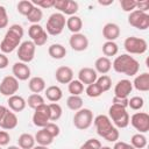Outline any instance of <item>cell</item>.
<instances>
[{"mask_svg": "<svg viewBox=\"0 0 149 149\" xmlns=\"http://www.w3.org/2000/svg\"><path fill=\"white\" fill-rule=\"evenodd\" d=\"M23 37V28L20 24H12L8 30L6 31L1 43H0V50L2 54H9L13 52L20 44L21 40Z\"/></svg>", "mask_w": 149, "mask_h": 149, "instance_id": "obj_1", "label": "cell"}, {"mask_svg": "<svg viewBox=\"0 0 149 149\" xmlns=\"http://www.w3.org/2000/svg\"><path fill=\"white\" fill-rule=\"evenodd\" d=\"M112 66L115 72L123 73L129 77L137 74L140 70V63L128 54H121L120 56H116L112 63Z\"/></svg>", "mask_w": 149, "mask_h": 149, "instance_id": "obj_2", "label": "cell"}, {"mask_svg": "<svg viewBox=\"0 0 149 149\" xmlns=\"http://www.w3.org/2000/svg\"><path fill=\"white\" fill-rule=\"evenodd\" d=\"M108 118L116 128H126L129 125V114L125 107L112 104L108 108Z\"/></svg>", "mask_w": 149, "mask_h": 149, "instance_id": "obj_3", "label": "cell"}, {"mask_svg": "<svg viewBox=\"0 0 149 149\" xmlns=\"http://www.w3.org/2000/svg\"><path fill=\"white\" fill-rule=\"evenodd\" d=\"M66 26V19H65V15H63L62 13L59 12H56V13H52L48 21H47V34L49 35H52V36H57L59 35L63 29L65 28Z\"/></svg>", "mask_w": 149, "mask_h": 149, "instance_id": "obj_4", "label": "cell"}, {"mask_svg": "<svg viewBox=\"0 0 149 149\" xmlns=\"http://www.w3.org/2000/svg\"><path fill=\"white\" fill-rule=\"evenodd\" d=\"M123 48L128 55H142L148 49V43L144 38L129 36L123 42Z\"/></svg>", "mask_w": 149, "mask_h": 149, "instance_id": "obj_5", "label": "cell"}, {"mask_svg": "<svg viewBox=\"0 0 149 149\" xmlns=\"http://www.w3.org/2000/svg\"><path fill=\"white\" fill-rule=\"evenodd\" d=\"M93 123V112L88 108H81L73 115V125L79 130H85Z\"/></svg>", "mask_w": 149, "mask_h": 149, "instance_id": "obj_6", "label": "cell"}, {"mask_svg": "<svg viewBox=\"0 0 149 149\" xmlns=\"http://www.w3.org/2000/svg\"><path fill=\"white\" fill-rule=\"evenodd\" d=\"M128 23L139 30H147L149 28V14L135 9L128 15Z\"/></svg>", "mask_w": 149, "mask_h": 149, "instance_id": "obj_7", "label": "cell"}, {"mask_svg": "<svg viewBox=\"0 0 149 149\" xmlns=\"http://www.w3.org/2000/svg\"><path fill=\"white\" fill-rule=\"evenodd\" d=\"M35 51H36V45L31 41H23L21 44L17 47V57L20 62L22 63H29L34 59L35 57Z\"/></svg>", "mask_w": 149, "mask_h": 149, "instance_id": "obj_8", "label": "cell"}, {"mask_svg": "<svg viewBox=\"0 0 149 149\" xmlns=\"http://www.w3.org/2000/svg\"><path fill=\"white\" fill-rule=\"evenodd\" d=\"M129 123H132L139 133L144 134L149 130V114L146 112H136L129 118Z\"/></svg>", "mask_w": 149, "mask_h": 149, "instance_id": "obj_9", "label": "cell"}, {"mask_svg": "<svg viewBox=\"0 0 149 149\" xmlns=\"http://www.w3.org/2000/svg\"><path fill=\"white\" fill-rule=\"evenodd\" d=\"M28 35L29 37L31 38L30 41L36 45V47H42L47 43L48 41V34L45 31V29L40 26L38 23L37 24H31L28 29Z\"/></svg>", "mask_w": 149, "mask_h": 149, "instance_id": "obj_10", "label": "cell"}, {"mask_svg": "<svg viewBox=\"0 0 149 149\" xmlns=\"http://www.w3.org/2000/svg\"><path fill=\"white\" fill-rule=\"evenodd\" d=\"M34 114H33V123L36 127H45L48 122H50V109H49V105L43 104L41 106H38L36 109H34Z\"/></svg>", "mask_w": 149, "mask_h": 149, "instance_id": "obj_11", "label": "cell"}, {"mask_svg": "<svg viewBox=\"0 0 149 149\" xmlns=\"http://www.w3.org/2000/svg\"><path fill=\"white\" fill-rule=\"evenodd\" d=\"M93 123L95 126L97 133L99 136H101L102 139H105V136L114 128L111 119L108 118V115L105 114H99L93 119Z\"/></svg>", "mask_w": 149, "mask_h": 149, "instance_id": "obj_12", "label": "cell"}, {"mask_svg": "<svg viewBox=\"0 0 149 149\" xmlns=\"http://www.w3.org/2000/svg\"><path fill=\"white\" fill-rule=\"evenodd\" d=\"M19 80L14 76H6L0 83V93L5 97H12L19 91Z\"/></svg>", "mask_w": 149, "mask_h": 149, "instance_id": "obj_13", "label": "cell"}, {"mask_svg": "<svg viewBox=\"0 0 149 149\" xmlns=\"http://www.w3.org/2000/svg\"><path fill=\"white\" fill-rule=\"evenodd\" d=\"M69 44L74 51H85L88 48V38L81 33L72 34L69 38Z\"/></svg>", "mask_w": 149, "mask_h": 149, "instance_id": "obj_14", "label": "cell"}, {"mask_svg": "<svg viewBox=\"0 0 149 149\" xmlns=\"http://www.w3.org/2000/svg\"><path fill=\"white\" fill-rule=\"evenodd\" d=\"M133 91V84L128 79L119 80L114 86V97L118 98H128Z\"/></svg>", "mask_w": 149, "mask_h": 149, "instance_id": "obj_15", "label": "cell"}, {"mask_svg": "<svg viewBox=\"0 0 149 149\" xmlns=\"http://www.w3.org/2000/svg\"><path fill=\"white\" fill-rule=\"evenodd\" d=\"M12 72H13V76L17 79V80H27L29 77H30V68L26 64V63H22V62H15L12 66Z\"/></svg>", "mask_w": 149, "mask_h": 149, "instance_id": "obj_16", "label": "cell"}, {"mask_svg": "<svg viewBox=\"0 0 149 149\" xmlns=\"http://www.w3.org/2000/svg\"><path fill=\"white\" fill-rule=\"evenodd\" d=\"M98 79V73L93 68H81L78 72V80L83 83L84 85H90L95 83Z\"/></svg>", "mask_w": 149, "mask_h": 149, "instance_id": "obj_17", "label": "cell"}, {"mask_svg": "<svg viewBox=\"0 0 149 149\" xmlns=\"http://www.w3.org/2000/svg\"><path fill=\"white\" fill-rule=\"evenodd\" d=\"M55 78L59 84H69L71 80H73V71L70 66H59L55 71Z\"/></svg>", "mask_w": 149, "mask_h": 149, "instance_id": "obj_18", "label": "cell"}, {"mask_svg": "<svg viewBox=\"0 0 149 149\" xmlns=\"http://www.w3.org/2000/svg\"><path fill=\"white\" fill-rule=\"evenodd\" d=\"M102 36L106 41H115L120 36V27L114 22H108L102 28Z\"/></svg>", "mask_w": 149, "mask_h": 149, "instance_id": "obj_19", "label": "cell"}, {"mask_svg": "<svg viewBox=\"0 0 149 149\" xmlns=\"http://www.w3.org/2000/svg\"><path fill=\"white\" fill-rule=\"evenodd\" d=\"M7 105L9 107V109L14 113H17V112H22L26 106H27V102L26 100L21 97V95H17V94H14L12 97H8L7 99Z\"/></svg>", "mask_w": 149, "mask_h": 149, "instance_id": "obj_20", "label": "cell"}, {"mask_svg": "<svg viewBox=\"0 0 149 149\" xmlns=\"http://www.w3.org/2000/svg\"><path fill=\"white\" fill-rule=\"evenodd\" d=\"M19 123V120H17V116L14 112H12L10 109H8L5 114V116L2 118V120L0 121V127L3 129V130H10V129H14Z\"/></svg>", "mask_w": 149, "mask_h": 149, "instance_id": "obj_21", "label": "cell"}, {"mask_svg": "<svg viewBox=\"0 0 149 149\" xmlns=\"http://www.w3.org/2000/svg\"><path fill=\"white\" fill-rule=\"evenodd\" d=\"M132 84H133V87H135L137 91H141V92L149 91V73L143 72L141 74H137L134 78V81Z\"/></svg>", "mask_w": 149, "mask_h": 149, "instance_id": "obj_22", "label": "cell"}, {"mask_svg": "<svg viewBox=\"0 0 149 149\" xmlns=\"http://www.w3.org/2000/svg\"><path fill=\"white\" fill-rule=\"evenodd\" d=\"M112 69V62L109 58L101 56L99 58H97L95 63H94V70L97 73H101V74H106L109 72V70Z\"/></svg>", "mask_w": 149, "mask_h": 149, "instance_id": "obj_23", "label": "cell"}, {"mask_svg": "<svg viewBox=\"0 0 149 149\" xmlns=\"http://www.w3.org/2000/svg\"><path fill=\"white\" fill-rule=\"evenodd\" d=\"M28 87L33 93H37L40 94L41 92H43L45 90V80L42 77H31L28 81Z\"/></svg>", "mask_w": 149, "mask_h": 149, "instance_id": "obj_24", "label": "cell"}, {"mask_svg": "<svg viewBox=\"0 0 149 149\" xmlns=\"http://www.w3.org/2000/svg\"><path fill=\"white\" fill-rule=\"evenodd\" d=\"M48 54L54 59H62L66 55V49L59 43H54L48 48Z\"/></svg>", "mask_w": 149, "mask_h": 149, "instance_id": "obj_25", "label": "cell"}, {"mask_svg": "<svg viewBox=\"0 0 149 149\" xmlns=\"http://www.w3.org/2000/svg\"><path fill=\"white\" fill-rule=\"evenodd\" d=\"M44 91H45V97H47V99H48L49 101H51V102H57V101H59V100L62 99V97H63V92H62L61 87L57 86V85H51V86L47 87Z\"/></svg>", "mask_w": 149, "mask_h": 149, "instance_id": "obj_26", "label": "cell"}, {"mask_svg": "<svg viewBox=\"0 0 149 149\" xmlns=\"http://www.w3.org/2000/svg\"><path fill=\"white\" fill-rule=\"evenodd\" d=\"M35 142L40 146H50L52 142H54V137L44 129V128H41L36 134H35Z\"/></svg>", "mask_w": 149, "mask_h": 149, "instance_id": "obj_27", "label": "cell"}, {"mask_svg": "<svg viewBox=\"0 0 149 149\" xmlns=\"http://www.w3.org/2000/svg\"><path fill=\"white\" fill-rule=\"evenodd\" d=\"M66 28L72 34L80 33V30L83 28V21H81V19L79 16H77V15L69 16V19H66Z\"/></svg>", "mask_w": 149, "mask_h": 149, "instance_id": "obj_28", "label": "cell"}, {"mask_svg": "<svg viewBox=\"0 0 149 149\" xmlns=\"http://www.w3.org/2000/svg\"><path fill=\"white\" fill-rule=\"evenodd\" d=\"M35 137L31 134L23 133L17 139V144L21 149H33L35 147Z\"/></svg>", "mask_w": 149, "mask_h": 149, "instance_id": "obj_29", "label": "cell"}, {"mask_svg": "<svg viewBox=\"0 0 149 149\" xmlns=\"http://www.w3.org/2000/svg\"><path fill=\"white\" fill-rule=\"evenodd\" d=\"M102 54L105 55V57L109 58L111 56H115L119 51V47L115 42L113 41H106L104 44H102Z\"/></svg>", "mask_w": 149, "mask_h": 149, "instance_id": "obj_30", "label": "cell"}, {"mask_svg": "<svg viewBox=\"0 0 149 149\" xmlns=\"http://www.w3.org/2000/svg\"><path fill=\"white\" fill-rule=\"evenodd\" d=\"M66 106L71 109V111H79L83 108V99L80 95H70L66 99Z\"/></svg>", "mask_w": 149, "mask_h": 149, "instance_id": "obj_31", "label": "cell"}, {"mask_svg": "<svg viewBox=\"0 0 149 149\" xmlns=\"http://www.w3.org/2000/svg\"><path fill=\"white\" fill-rule=\"evenodd\" d=\"M68 90L71 95H80L84 92V84L78 79H73L68 84Z\"/></svg>", "mask_w": 149, "mask_h": 149, "instance_id": "obj_32", "label": "cell"}, {"mask_svg": "<svg viewBox=\"0 0 149 149\" xmlns=\"http://www.w3.org/2000/svg\"><path fill=\"white\" fill-rule=\"evenodd\" d=\"M130 146H133L135 149H143L147 146V137L141 133L134 134L130 139Z\"/></svg>", "mask_w": 149, "mask_h": 149, "instance_id": "obj_33", "label": "cell"}, {"mask_svg": "<svg viewBox=\"0 0 149 149\" xmlns=\"http://www.w3.org/2000/svg\"><path fill=\"white\" fill-rule=\"evenodd\" d=\"M26 17H27V20H28L31 24H37V23L42 20V17H43V12H42L41 8L34 6V8L30 10V13H29Z\"/></svg>", "mask_w": 149, "mask_h": 149, "instance_id": "obj_34", "label": "cell"}, {"mask_svg": "<svg viewBox=\"0 0 149 149\" xmlns=\"http://www.w3.org/2000/svg\"><path fill=\"white\" fill-rule=\"evenodd\" d=\"M26 102H27V105H28L30 108H33V109H36L38 106L45 104L43 97H42L41 94H37V93L30 94V95L28 97V99L26 100Z\"/></svg>", "mask_w": 149, "mask_h": 149, "instance_id": "obj_35", "label": "cell"}, {"mask_svg": "<svg viewBox=\"0 0 149 149\" xmlns=\"http://www.w3.org/2000/svg\"><path fill=\"white\" fill-rule=\"evenodd\" d=\"M49 109H50V121H57L61 119L63 114V109L59 104L57 102H50L49 104Z\"/></svg>", "mask_w": 149, "mask_h": 149, "instance_id": "obj_36", "label": "cell"}, {"mask_svg": "<svg viewBox=\"0 0 149 149\" xmlns=\"http://www.w3.org/2000/svg\"><path fill=\"white\" fill-rule=\"evenodd\" d=\"M33 8H34V5H33V2L29 1V0L19 1L17 6H16L17 12H19L21 15H23V16H27V15L30 13V10H31Z\"/></svg>", "mask_w": 149, "mask_h": 149, "instance_id": "obj_37", "label": "cell"}, {"mask_svg": "<svg viewBox=\"0 0 149 149\" xmlns=\"http://www.w3.org/2000/svg\"><path fill=\"white\" fill-rule=\"evenodd\" d=\"M95 83L98 84V86L100 87V90H101L102 92H106V91H108V90L112 87V79H111V77L107 76V74H101V76L97 79Z\"/></svg>", "mask_w": 149, "mask_h": 149, "instance_id": "obj_38", "label": "cell"}, {"mask_svg": "<svg viewBox=\"0 0 149 149\" xmlns=\"http://www.w3.org/2000/svg\"><path fill=\"white\" fill-rule=\"evenodd\" d=\"M144 106V99L140 95H134L130 99H128V107H130L133 111H140Z\"/></svg>", "mask_w": 149, "mask_h": 149, "instance_id": "obj_39", "label": "cell"}, {"mask_svg": "<svg viewBox=\"0 0 149 149\" xmlns=\"http://www.w3.org/2000/svg\"><path fill=\"white\" fill-rule=\"evenodd\" d=\"M85 92H86V95L90 97V98H98V97H100L104 93L100 90V87L98 86L97 83H93V84L87 85V87L85 88Z\"/></svg>", "mask_w": 149, "mask_h": 149, "instance_id": "obj_40", "label": "cell"}, {"mask_svg": "<svg viewBox=\"0 0 149 149\" xmlns=\"http://www.w3.org/2000/svg\"><path fill=\"white\" fill-rule=\"evenodd\" d=\"M78 9H79V5H78L77 1H74V0H68L66 6H65V9L63 12V15H69V16L76 15V13L78 12Z\"/></svg>", "mask_w": 149, "mask_h": 149, "instance_id": "obj_41", "label": "cell"}, {"mask_svg": "<svg viewBox=\"0 0 149 149\" xmlns=\"http://www.w3.org/2000/svg\"><path fill=\"white\" fill-rule=\"evenodd\" d=\"M120 6L123 12H133L136 9V0H120Z\"/></svg>", "mask_w": 149, "mask_h": 149, "instance_id": "obj_42", "label": "cell"}, {"mask_svg": "<svg viewBox=\"0 0 149 149\" xmlns=\"http://www.w3.org/2000/svg\"><path fill=\"white\" fill-rule=\"evenodd\" d=\"M54 139L55 137H57L58 135H59V133H61V128H59V126L58 125H56L55 122H48L47 123V126L45 127H43Z\"/></svg>", "mask_w": 149, "mask_h": 149, "instance_id": "obj_43", "label": "cell"}, {"mask_svg": "<svg viewBox=\"0 0 149 149\" xmlns=\"http://www.w3.org/2000/svg\"><path fill=\"white\" fill-rule=\"evenodd\" d=\"M101 148V143L99 140L97 139H88L84 144L80 146L79 149H100Z\"/></svg>", "mask_w": 149, "mask_h": 149, "instance_id": "obj_44", "label": "cell"}, {"mask_svg": "<svg viewBox=\"0 0 149 149\" xmlns=\"http://www.w3.org/2000/svg\"><path fill=\"white\" fill-rule=\"evenodd\" d=\"M31 2L38 8H51L54 7L55 0H31Z\"/></svg>", "mask_w": 149, "mask_h": 149, "instance_id": "obj_45", "label": "cell"}, {"mask_svg": "<svg viewBox=\"0 0 149 149\" xmlns=\"http://www.w3.org/2000/svg\"><path fill=\"white\" fill-rule=\"evenodd\" d=\"M8 26V15L5 6L0 5V29H3Z\"/></svg>", "mask_w": 149, "mask_h": 149, "instance_id": "obj_46", "label": "cell"}, {"mask_svg": "<svg viewBox=\"0 0 149 149\" xmlns=\"http://www.w3.org/2000/svg\"><path fill=\"white\" fill-rule=\"evenodd\" d=\"M119 136H120L119 130H118L116 127H114V128H113V129L105 136V140L108 141V142H116V141L119 140Z\"/></svg>", "mask_w": 149, "mask_h": 149, "instance_id": "obj_47", "label": "cell"}, {"mask_svg": "<svg viewBox=\"0 0 149 149\" xmlns=\"http://www.w3.org/2000/svg\"><path fill=\"white\" fill-rule=\"evenodd\" d=\"M10 141V135L6 130H0V147L7 146Z\"/></svg>", "mask_w": 149, "mask_h": 149, "instance_id": "obj_48", "label": "cell"}, {"mask_svg": "<svg viewBox=\"0 0 149 149\" xmlns=\"http://www.w3.org/2000/svg\"><path fill=\"white\" fill-rule=\"evenodd\" d=\"M112 104L126 108V107H128V98H118V97H113Z\"/></svg>", "mask_w": 149, "mask_h": 149, "instance_id": "obj_49", "label": "cell"}, {"mask_svg": "<svg viewBox=\"0 0 149 149\" xmlns=\"http://www.w3.org/2000/svg\"><path fill=\"white\" fill-rule=\"evenodd\" d=\"M136 9L147 13L149 9V1L148 0H142V1H136Z\"/></svg>", "mask_w": 149, "mask_h": 149, "instance_id": "obj_50", "label": "cell"}, {"mask_svg": "<svg viewBox=\"0 0 149 149\" xmlns=\"http://www.w3.org/2000/svg\"><path fill=\"white\" fill-rule=\"evenodd\" d=\"M66 2H68V0H55L54 7H55L56 9H58L59 13L63 14V12H64V9H65V6H66Z\"/></svg>", "mask_w": 149, "mask_h": 149, "instance_id": "obj_51", "label": "cell"}, {"mask_svg": "<svg viewBox=\"0 0 149 149\" xmlns=\"http://www.w3.org/2000/svg\"><path fill=\"white\" fill-rule=\"evenodd\" d=\"M113 149H135V148L133 146L123 142V141H116L114 147H113Z\"/></svg>", "mask_w": 149, "mask_h": 149, "instance_id": "obj_52", "label": "cell"}, {"mask_svg": "<svg viewBox=\"0 0 149 149\" xmlns=\"http://www.w3.org/2000/svg\"><path fill=\"white\" fill-rule=\"evenodd\" d=\"M8 64H9V59H8V57H7L5 54L0 52V70L6 69V68L8 66Z\"/></svg>", "mask_w": 149, "mask_h": 149, "instance_id": "obj_53", "label": "cell"}, {"mask_svg": "<svg viewBox=\"0 0 149 149\" xmlns=\"http://www.w3.org/2000/svg\"><path fill=\"white\" fill-rule=\"evenodd\" d=\"M8 111V108L7 107H5L3 105H0V121L2 120V118L5 116V114H6V112Z\"/></svg>", "mask_w": 149, "mask_h": 149, "instance_id": "obj_54", "label": "cell"}, {"mask_svg": "<svg viewBox=\"0 0 149 149\" xmlns=\"http://www.w3.org/2000/svg\"><path fill=\"white\" fill-rule=\"evenodd\" d=\"M113 2H114L113 0H108V1H101V0H99L98 1V3L101 5V6H108V5H112Z\"/></svg>", "mask_w": 149, "mask_h": 149, "instance_id": "obj_55", "label": "cell"}, {"mask_svg": "<svg viewBox=\"0 0 149 149\" xmlns=\"http://www.w3.org/2000/svg\"><path fill=\"white\" fill-rule=\"evenodd\" d=\"M33 149H49V148L45 147V146H40V144H37V146H35Z\"/></svg>", "mask_w": 149, "mask_h": 149, "instance_id": "obj_56", "label": "cell"}, {"mask_svg": "<svg viewBox=\"0 0 149 149\" xmlns=\"http://www.w3.org/2000/svg\"><path fill=\"white\" fill-rule=\"evenodd\" d=\"M7 149H21L19 146H9Z\"/></svg>", "mask_w": 149, "mask_h": 149, "instance_id": "obj_57", "label": "cell"}, {"mask_svg": "<svg viewBox=\"0 0 149 149\" xmlns=\"http://www.w3.org/2000/svg\"><path fill=\"white\" fill-rule=\"evenodd\" d=\"M100 149H112V148H111V147H107V146H104V147L101 146V148H100Z\"/></svg>", "mask_w": 149, "mask_h": 149, "instance_id": "obj_58", "label": "cell"}, {"mask_svg": "<svg viewBox=\"0 0 149 149\" xmlns=\"http://www.w3.org/2000/svg\"><path fill=\"white\" fill-rule=\"evenodd\" d=\"M0 149H2V148H1V147H0Z\"/></svg>", "mask_w": 149, "mask_h": 149, "instance_id": "obj_59", "label": "cell"}]
</instances>
